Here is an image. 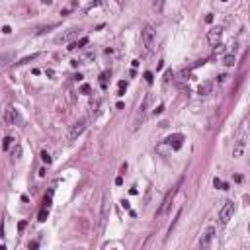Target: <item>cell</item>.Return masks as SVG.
Here are the masks:
<instances>
[{"label": "cell", "mask_w": 250, "mask_h": 250, "mask_svg": "<svg viewBox=\"0 0 250 250\" xmlns=\"http://www.w3.org/2000/svg\"><path fill=\"white\" fill-rule=\"evenodd\" d=\"M145 80H147L149 84H152V82H154V78H152V72H151V70H147V72H145Z\"/></svg>", "instance_id": "cell-24"}, {"label": "cell", "mask_w": 250, "mask_h": 250, "mask_svg": "<svg viewBox=\"0 0 250 250\" xmlns=\"http://www.w3.org/2000/svg\"><path fill=\"white\" fill-rule=\"evenodd\" d=\"M2 33H4V35H8V33H12V29H10V26H2Z\"/></svg>", "instance_id": "cell-26"}, {"label": "cell", "mask_w": 250, "mask_h": 250, "mask_svg": "<svg viewBox=\"0 0 250 250\" xmlns=\"http://www.w3.org/2000/svg\"><path fill=\"white\" fill-rule=\"evenodd\" d=\"M84 45H88V37H82V39H78L76 43H70V45H69V51L80 49V47H84Z\"/></svg>", "instance_id": "cell-13"}, {"label": "cell", "mask_w": 250, "mask_h": 250, "mask_svg": "<svg viewBox=\"0 0 250 250\" xmlns=\"http://www.w3.org/2000/svg\"><path fill=\"white\" fill-rule=\"evenodd\" d=\"M213 186H215L217 190H229V184L223 182L221 178H215V180H213Z\"/></svg>", "instance_id": "cell-15"}, {"label": "cell", "mask_w": 250, "mask_h": 250, "mask_svg": "<svg viewBox=\"0 0 250 250\" xmlns=\"http://www.w3.org/2000/svg\"><path fill=\"white\" fill-rule=\"evenodd\" d=\"M115 184H117V186H121V184H123V178H121V176H117V178H115Z\"/></svg>", "instance_id": "cell-30"}, {"label": "cell", "mask_w": 250, "mask_h": 250, "mask_svg": "<svg viewBox=\"0 0 250 250\" xmlns=\"http://www.w3.org/2000/svg\"><path fill=\"white\" fill-rule=\"evenodd\" d=\"M213 234H215V229H213V227H209V229L203 233V237L200 238V246H201V248H207V246L211 244V240H213Z\"/></svg>", "instance_id": "cell-8"}, {"label": "cell", "mask_w": 250, "mask_h": 250, "mask_svg": "<svg viewBox=\"0 0 250 250\" xmlns=\"http://www.w3.org/2000/svg\"><path fill=\"white\" fill-rule=\"evenodd\" d=\"M244 147H246L244 139H238V141H237V145H234V149H233V156H234V158L242 156V152H244Z\"/></svg>", "instance_id": "cell-9"}, {"label": "cell", "mask_w": 250, "mask_h": 250, "mask_svg": "<svg viewBox=\"0 0 250 250\" xmlns=\"http://www.w3.org/2000/svg\"><path fill=\"white\" fill-rule=\"evenodd\" d=\"M129 194H131V195H137L139 192H137V188H131V190H129Z\"/></svg>", "instance_id": "cell-32"}, {"label": "cell", "mask_w": 250, "mask_h": 250, "mask_svg": "<svg viewBox=\"0 0 250 250\" xmlns=\"http://www.w3.org/2000/svg\"><path fill=\"white\" fill-rule=\"evenodd\" d=\"M108 76H109V72H108V70L100 75V84H102V88H106V86H108Z\"/></svg>", "instance_id": "cell-18"}, {"label": "cell", "mask_w": 250, "mask_h": 250, "mask_svg": "<svg viewBox=\"0 0 250 250\" xmlns=\"http://www.w3.org/2000/svg\"><path fill=\"white\" fill-rule=\"evenodd\" d=\"M80 90H82L84 94H90V86H88V84H82V86H80Z\"/></svg>", "instance_id": "cell-25"}, {"label": "cell", "mask_w": 250, "mask_h": 250, "mask_svg": "<svg viewBox=\"0 0 250 250\" xmlns=\"http://www.w3.org/2000/svg\"><path fill=\"white\" fill-rule=\"evenodd\" d=\"M121 205H123V209H127V211H131V205H129V201H121Z\"/></svg>", "instance_id": "cell-27"}, {"label": "cell", "mask_w": 250, "mask_h": 250, "mask_svg": "<svg viewBox=\"0 0 250 250\" xmlns=\"http://www.w3.org/2000/svg\"><path fill=\"white\" fill-rule=\"evenodd\" d=\"M76 33H78V29H69V31L65 33V35H59V37H57L55 41H57V43H63V41H69L70 37H75Z\"/></svg>", "instance_id": "cell-11"}, {"label": "cell", "mask_w": 250, "mask_h": 250, "mask_svg": "<svg viewBox=\"0 0 250 250\" xmlns=\"http://www.w3.org/2000/svg\"><path fill=\"white\" fill-rule=\"evenodd\" d=\"M24 229H26V221H22V223L18 225V231H24Z\"/></svg>", "instance_id": "cell-31"}, {"label": "cell", "mask_w": 250, "mask_h": 250, "mask_svg": "<svg viewBox=\"0 0 250 250\" xmlns=\"http://www.w3.org/2000/svg\"><path fill=\"white\" fill-rule=\"evenodd\" d=\"M117 88H119V90H117V96H123V94H125V90H127V84H125V80H119Z\"/></svg>", "instance_id": "cell-17"}, {"label": "cell", "mask_w": 250, "mask_h": 250, "mask_svg": "<svg viewBox=\"0 0 250 250\" xmlns=\"http://www.w3.org/2000/svg\"><path fill=\"white\" fill-rule=\"evenodd\" d=\"M162 109H164V106H162V104H160V106H158L156 109H154V113H162Z\"/></svg>", "instance_id": "cell-29"}, {"label": "cell", "mask_w": 250, "mask_h": 250, "mask_svg": "<svg viewBox=\"0 0 250 250\" xmlns=\"http://www.w3.org/2000/svg\"><path fill=\"white\" fill-rule=\"evenodd\" d=\"M221 35H223V29H221V27H211L209 31H207V41H209V45L219 47V43H221Z\"/></svg>", "instance_id": "cell-5"}, {"label": "cell", "mask_w": 250, "mask_h": 250, "mask_svg": "<svg viewBox=\"0 0 250 250\" xmlns=\"http://www.w3.org/2000/svg\"><path fill=\"white\" fill-rule=\"evenodd\" d=\"M47 217H49V209H47V207H43V209L39 211V215H37V221H41V223H43V221H47Z\"/></svg>", "instance_id": "cell-16"}, {"label": "cell", "mask_w": 250, "mask_h": 250, "mask_svg": "<svg viewBox=\"0 0 250 250\" xmlns=\"http://www.w3.org/2000/svg\"><path fill=\"white\" fill-rule=\"evenodd\" d=\"M41 160H43V162H47V164L53 162V158H51V154L47 151H41Z\"/></svg>", "instance_id": "cell-19"}, {"label": "cell", "mask_w": 250, "mask_h": 250, "mask_svg": "<svg viewBox=\"0 0 250 250\" xmlns=\"http://www.w3.org/2000/svg\"><path fill=\"white\" fill-rule=\"evenodd\" d=\"M211 90H213V84L211 82H201L200 88H197V94H200V96H209Z\"/></svg>", "instance_id": "cell-10"}, {"label": "cell", "mask_w": 250, "mask_h": 250, "mask_svg": "<svg viewBox=\"0 0 250 250\" xmlns=\"http://www.w3.org/2000/svg\"><path fill=\"white\" fill-rule=\"evenodd\" d=\"M84 129H86V119H78L75 125H72V129H70V133H69V139L70 141H75L76 137H80L84 133Z\"/></svg>", "instance_id": "cell-6"}, {"label": "cell", "mask_w": 250, "mask_h": 250, "mask_svg": "<svg viewBox=\"0 0 250 250\" xmlns=\"http://www.w3.org/2000/svg\"><path fill=\"white\" fill-rule=\"evenodd\" d=\"M164 143H166L168 147H170L172 151H178L180 147H182V143H184V135H182V133H174V135L168 137Z\"/></svg>", "instance_id": "cell-7"}, {"label": "cell", "mask_w": 250, "mask_h": 250, "mask_svg": "<svg viewBox=\"0 0 250 250\" xmlns=\"http://www.w3.org/2000/svg\"><path fill=\"white\" fill-rule=\"evenodd\" d=\"M234 63H237V57H234L233 53H229V55L223 57V65H225V67H233Z\"/></svg>", "instance_id": "cell-14"}, {"label": "cell", "mask_w": 250, "mask_h": 250, "mask_svg": "<svg viewBox=\"0 0 250 250\" xmlns=\"http://www.w3.org/2000/svg\"><path fill=\"white\" fill-rule=\"evenodd\" d=\"M233 215H234V203L233 201H225V205L219 209V221L225 225V223H229V219Z\"/></svg>", "instance_id": "cell-3"}, {"label": "cell", "mask_w": 250, "mask_h": 250, "mask_svg": "<svg viewBox=\"0 0 250 250\" xmlns=\"http://www.w3.org/2000/svg\"><path fill=\"white\" fill-rule=\"evenodd\" d=\"M10 145H12V139H10V137H4V143H2V149H4V151H8V149H10Z\"/></svg>", "instance_id": "cell-22"}, {"label": "cell", "mask_w": 250, "mask_h": 250, "mask_svg": "<svg viewBox=\"0 0 250 250\" xmlns=\"http://www.w3.org/2000/svg\"><path fill=\"white\" fill-rule=\"evenodd\" d=\"M248 231H250V225H248Z\"/></svg>", "instance_id": "cell-34"}, {"label": "cell", "mask_w": 250, "mask_h": 250, "mask_svg": "<svg viewBox=\"0 0 250 250\" xmlns=\"http://www.w3.org/2000/svg\"><path fill=\"white\" fill-rule=\"evenodd\" d=\"M37 59V55H31V57H26V59H22V61L18 63V65H26V63H29V61H35Z\"/></svg>", "instance_id": "cell-23"}, {"label": "cell", "mask_w": 250, "mask_h": 250, "mask_svg": "<svg viewBox=\"0 0 250 250\" xmlns=\"http://www.w3.org/2000/svg\"><path fill=\"white\" fill-rule=\"evenodd\" d=\"M106 215H108V197L104 200V207H102V223L106 221Z\"/></svg>", "instance_id": "cell-20"}, {"label": "cell", "mask_w": 250, "mask_h": 250, "mask_svg": "<svg viewBox=\"0 0 250 250\" xmlns=\"http://www.w3.org/2000/svg\"><path fill=\"white\" fill-rule=\"evenodd\" d=\"M154 29H152V26H149L147 24L145 27H143V31H141V39H143V43H145V49L149 51H152V47H154Z\"/></svg>", "instance_id": "cell-2"}, {"label": "cell", "mask_w": 250, "mask_h": 250, "mask_svg": "<svg viewBox=\"0 0 250 250\" xmlns=\"http://www.w3.org/2000/svg\"><path fill=\"white\" fill-rule=\"evenodd\" d=\"M37 246H39L37 242H29V250H37Z\"/></svg>", "instance_id": "cell-28"}, {"label": "cell", "mask_w": 250, "mask_h": 250, "mask_svg": "<svg viewBox=\"0 0 250 250\" xmlns=\"http://www.w3.org/2000/svg\"><path fill=\"white\" fill-rule=\"evenodd\" d=\"M176 192H178V188H174V190H170L166 195H164V200H162V203H160V207L156 209V219H162L168 211H170V205H172V201H174V195H176Z\"/></svg>", "instance_id": "cell-1"}, {"label": "cell", "mask_w": 250, "mask_h": 250, "mask_svg": "<svg viewBox=\"0 0 250 250\" xmlns=\"http://www.w3.org/2000/svg\"><path fill=\"white\" fill-rule=\"evenodd\" d=\"M205 22H213V14H207V16H205Z\"/></svg>", "instance_id": "cell-33"}, {"label": "cell", "mask_w": 250, "mask_h": 250, "mask_svg": "<svg viewBox=\"0 0 250 250\" xmlns=\"http://www.w3.org/2000/svg\"><path fill=\"white\" fill-rule=\"evenodd\" d=\"M12 156H14V158H20V156H22V147H20V145H16V147H14Z\"/></svg>", "instance_id": "cell-21"}, {"label": "cell", "mask_w": 250, "mask_h": 250, "mask_svg": "<svg viewBox=\"0 0 250 250\" xmlns=\"http://www.w3.org/2000/svg\"><path fill=\"white\" fill-rule=\"evenodd\" d=\"M4 121L8 123V125H20V123H22V115H20L18 109L6 108V109H4Z\"/></svg>", "instance_id": "cell-4"}, {"label": "cell", "mask_w": 250, "mask_h": 250, "mask_svg": "<svg viewBox=\"0 0 250 250\" xmlns=\"http://www.w3.org/2000/svg\"><path fill=\"white\" fill-rule=\"evenodd\" d=\"M149 104H151V94H147V96H145V102H143V106L139 108V115H141V119H143V115L147 113V109H149Z\"/></svg>", "instance_id": "cell-12"}]
</instances>
